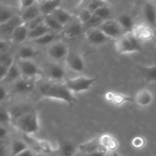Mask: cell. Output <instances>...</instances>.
Wrapping results in <instances>:
<instances>
[{"mask_svg":"<svg viewBox=\"0 0 156 156\" xmlns=\"http://www.w3.org/2000/svg\"><path fill=\"white\" fill-rule=\"evenodd\" d=\"M149 1L152 2H155V0H149Z\"/></svg>","mask_w":156,"mask_h":156,"instance_id":"obj_52","label":"cell"},{"mask_svg":"<svg viewBox=\"0 0 156 156\" xmlns=\"http://www.w3.org/2000/svg\"><path fill=\"white\" fill-rule=\"evenodd\" d=\"M8 133V129L5 127L4 125H0V140L3 141L7 137Z\"/></svg>","mask_w":156,"mask_h":156,"instance_id":"obj_48","label":"cell"},{"mask_svg":"<svg viewBox=\"0 0 156 156\" xmlns=\"http://www.w3.org/2000/svg\"><path fill=\"white\" fill-rule=\"evenodd\" d=\"M58 34H59L54 33V32L50 31L48 33L45 34L44 35L41 36V37L37 38V39L34 40L33 41L35 44L39 46H46L48 45V44H53V42H55L57 38Z\"/></svg>","mask_w":156,"mask_h":156,"instance_id":"obj_30","label":"cell"},{"mask_svg":"<svg viewBox=\"0 0 156 156\" xmlns=\"http://www.w3.org/2000/svg\"><path fill=\"white\" fill-rule=\"evenodd\" d=\"M37 146L41 150L44 151V152H50L51 151V146L47 141H38Z\"/></svg>","mask_w":156,"mask_h":156,"instance_id":"obj_41","label":"cell"},{"mask_svg":"<svg viewBox=\"0 0 156 156\" xmlns=\"http://www.w3.org/2000/svg\"><path fill=\"white\" fill-rule=\"evenodd\" d=\"M38 55V51L36 48L32 46H21L18 51V59H30Z\"/></svg>","mask_w":156,"mask_h":156,"instance_id":"obj_23","label":"cell"},{"mask_svg":"<svg viewBox=\"0 0 156 156\" xmlns=\"http://www.w3.org/2000/svg\"><path fill=\"white\" fill-rule=\"evenodd\" d=\"M16 62L23 78L34 79L42 76V70L34 61L30 59H18Z\"/></svg>","mask_w":156,"mask_h":156,"instance_id":"obj_5","label":"cell"},{"mask_svg":"<svg viewBox=\"0 0 156 156\" xmlns=\"http://www.w3.org/2000/svg\"><path fill=\"white\" fill-rule=\"evenodd\" d=\"M15 156H34V155L33 151L28 148V149H25V150L23 151V152H21V153H19L18 155Z\"/></svg>","mask_w":156,"mask_h":156,"instance_id":"obj_50","label":"cell"},{"mask_svg":"<svg viewBox=\"0 0 156 156\" xmlns=\"http://www.w3.org/2000/svg\"><path fill=\"white\" fill-rule=\"evenodd\" d=\"M12 123L10 111L3 105H0V125Z\"/></svg>","mask_w":156,"mask_h":156,"instance_id":"obj_35","label":"cell"},{"mask_svg":"<svg viewBox=\"0 0 156 156\" xmlns=\"http://www.w3.org/2000/svg\"><path fill=\"white\" fill-rule=\"evenodd\" d=\"M44 24L48 27L49 30L54 33H60L63 29V26L57 21L51 15H44Z\"/></svg>","mask_w":156,"mask_h":156,"instance_id":"obj_28","label":"cell"},{"mask_svg":"<svg viewBox=\"0 0 156 156\" xmlns=\"http://www.w3.org/2000/svg\"><path fill=\"white\" fill-rule=\"evenodd\" d=\"M134 36L141 42V41H153L155 36L152 27L147 24H135L133 28L131 30Z\"/></svg>","mask_w":156,"mask_h":156,"instance_id":"obj_11","label":"cell"},{"mask_svg":"<svg viewBox=\"0 0 156 156\" xmlns=\"http://www.w3.org/2000/svg\"><path fill=\"white\" fill-rule=\"evenodd\" d=\"M50 15H51L53 18H56L58 22L60 23L63 27L66 24H68L69 21H71L75 18V16H76V15H73L69 12H68V11L65 10V9H62L60 7L55 9Z\"/></svg>","mask_w":156,"mask_h":156,"instance_id":"obj_22","label":"cell"},{"mask_svg":"<svg viewBox=\"0 0 156 156\" xmlns=\"http://www.w3.org/2000/svg\"><path fill=\"white\" fill-rule=\"evenodd\" d=\"M132 145L136 148H142L145 145V139L141 136H136L133 139Z\"/></svg>","mask_w":156,"mask_h":156,"instance_id":"obj_42","label":"cell"},{"mask_svg":"<svg viewBox=\"0 0 156 156\" xmlns=\"http://www.w3.org/2000/svg\"><path fill=\"white\" fill-rule=\"evenodd\" d=\"M103 22L101 19L97 17L96 15H94V14H92V15L91 16V18H89L88 21H87L85 24H83V30L85 31V30H88L90 28H94V27H98L100 26V24Z\"/></svg>","mask_w":156,"mask_h":156,"instance_id":"obj_36","label":"cell"},{"mask_svg":"<svg viewBox=\"0 0 156 156\" xmlns=\"http://www.w3.org/2000/svg\"><path fill=\"white\" fill-rule=\"evenodd\" d=\"M92 14H94V15H96L97 17H98L100 19H101L102 21H105V20H108L111 18V8L109 7V5H105L102 6V7L99 8L97 10L94 11Z\"/></svg>","mask_w":156,"mask_h":156,"instance_id":"obj_34","label":"cell"},{"mask_svg":"<svg viewBox=\"0 0 156 156\" xmlns=\"http://www.w3.org/2000/svg\"><path fill=\"white\" fill-rule=\"evenodd\" d=\"M91 0H80L79 3L78 4L77 7H76V11L82 10V9H87L89 3L91 2Z\"/></svg>","mask_w":156,"mask_h":156,"instance_id":"obj_47","label":"cell"},{"mask_svg":"<svg viewBox=\"0 0 156 156\" xmlns=\"http://www.w3.org/2000/svg\"><path fill=\"white\" fill-rule=\"evenodd\" d=\"M36 156H42V155H36Z\"/></svg>","mask_w":156,"mask_h":156,"instance_id":"obj_54","label":"cell"},{"mask_svg":"<svg viewBox=\"0 0 156 156\" xmlns=\"http://www.w3.org/2000/svg\"><path fill=\"white\" fill-rule=\"evenodd\" d=\"M114 46L117 52L120 54H129L142 51L141 42L131 31L123 33L116 39Z\"/></svg>","mask_w":156,"mask_h":156,"instance_id":"obj_3","label":"cell"},{"mask_svg":"<svg viewBox=\"0 0 156 156\" xmlns=\"http://www.w3.org/2000/svg\"><path fill=\"white\" fill-rule=\"evenodd\" d=\"M65 62L68 68L76 73H82L85 69L83 56L76 51L69 50L65 58Z\"/></svg>","mask_w":156,"mask_h":156,"instance_id":"obj_7","label":"cell"},{"mask_svg":"<svg viewBox=\"0 0 156 156\" xmlns=\"http://www.w3.org/2000/svg\"><path fill=\"white\" fill-rule=\"evenodd\" d=\"M42 23H44V15H41V16L37 17V18L32 20L30 22L27 23V24H25L26 26H27V28H28V30H30V29H32L34 28V27H37V26L40 25V24H42Z\"/></svg>","mask_w":156,"mask_h":156,"instance_id":"obj_40","label":"cell"},{"mask_svg":"<svg viewBox=\"0 0 156 156\" xmlns=\"http://www.w3.org/2000/svg\"><path fill=\"white\" fill-rule=\"evenodd\" d=\"M108 2L106 0H91V2L89 3V5L87 7L89 12H91V13L94 12V11L97 10L99 8L102 7V6L105 5H108Z\"/></svg>","mask_w":156,"mask_h":156,"instance_id":"obj_39","label":"cell"},{"mask_svg":"<svg viewBox=\"0 0 156 156\" xmlns=\"http://www.w3.org/2000/svg\"><path fill=\"white\" fill-rule=\"evenodd\" d=\"M20 11L25 9L36 3V0H19Z\"/></svg>","mask_w":156,"mask_h":156,"instance_id":"obj_43","label":"cell"},{"mask_svg":"<svg viewBox=\"0 0 156 156\" xmlns=\"http://www.w3.org/2000/svg\"><path fill=\"white\" fill-rule=\"evenodd\" d=\"M39 93L43 98L61 101L70 107L73 106L77 101L75 94L62 82L53 81L44 82L39 86Z\"/></svg>","mask_w":156,"mask_h":156,"instance_id":"obj_1","label":"cell"},{"mask_svg":"<svg viewBox=\"0 0 156 156\" xmlns=\"http://www.w3.org/2000/svg\"><path fill=\"white\" fill-rule=\"evenodd\" d=\"M91 15H92V13H91V12H89L87 9H82V10L77 11V14H76V17L78 18V20L82 23V26H83V24H85V23L89 20V18H91Z\"/></svg>","mask_w":156,"mask_h":156,"instance_id":"obj_38","label":"cell"},{"mask_svg":"<svg viewBox=\"0 0 156 156\" xmlns=\"http://www.w3.org/2000/svg\"><path fill=\"white\" fill-rule=\"evenodd\" d=\"M68 45L62 41L54 42L49 47L47 50V54L55 61H61L65 59L66 56L69 51Z\"/></svg>","mask_w":156,"mask_h":156,"instance_id":"obj_9","label":"cell"},{"mask_svg":"<svg viewBox=\"0 0 156 156\" xmlns=\"http://www.w3.org/2000/svg\"><path fill=\"white\" fill-rule=\"evenodd\" d=\"M47 75L53 82H60L66 77V69L62 65L55 62L51 64L47 69Z\"/></svg>","mask_w":156,"mask_h":156,"instance_id":"obj_16","label":"cell"},{"mask_svg":"<svg viewBox=\"0 0 156 156\" xmlns=\"http://www.w3.org/2000/svg\"><path fill=\"white\" fill-rule=\"evenodd\" d=\"M62 0H45L44 3L39 5L41 15H47L51 14L55 9L59 7Z\"/></svg>","mask_w":156,"mask_h":156,"instance_id":"obj_27","label":"cell"},{"mask_svg":"<svg viewBox=\"0 0 156 156\" xmlns=\"http://www.w3.org/2000/svg\"><path fill=\"white\" fill-rule=\"evenodd\" d=\"M143 78L149 83L155 82L156 80V66L155 64L152 66H138Z\"/></svg>","mask_w":156,"mask_h":156,"instance_id":"obj_26","label":"cell"},{"mask_svg":"<svg viewBox=\"0 0 156 156\" xmlns=\"http://www.w3.org/2000/svg\"><path fill=\"white\" fill-rule=\"evenodd\" d=\"M76 147L70 142H64L60 146V153L62 156H73L76 152Z\"/></svg>","mask_w":156,"mask_h":156,"instance_id":"obj_33","label":"cell"},{"mask_svg":"<svg viewBox=\"0 0 156 156\" xmlns=\"http://www.w3.org/2000/svg\"><path fill=\"white\" fill-rule=\"evenodd\" d=\"M21 24H23V23L20 18L19 14L15 15L13 18L9 20L7 22L0 24V39L9 40V41L10 35L14 29Z\"/></svg>","mask_w":156,"mask_h":156,"instance_id":"obj_12","label":"cell"},{"mask_svg":"<svg viewBox=\"0 0 156 156\" xmlns=\"http://www.w3.org/2000/svg\"><path fill=\"white\" fill-rule=\"evenodd\" d=\"M50 30H49L48 27L42 23L40 25L34 27V28L28 30V34H27V40L30 41H34L35 39L41 37V36L44 35L45 34L48 33Z\"/></svg>","mask_w":156,"mask_h":156,"instance_id":"obj_29","label":"cell"},{"mask_svg":"<svg viewBox=\"0 0 156 156\" xmlns=\"http://www.w3.org/2000/svg\"><path fill=\"white\" fill-rule=\"evenodd\" d=\"M87 41L91 44L95 46L103 45L111 41V38L105 34L98 27L90 28L84 31Z\"/></svg>","mask_w":156,"mask_h":156,"instance_id":"obj_10","label":"cell"},{"mask_svg":"<svg viewBox=\"0 0 156 156\" xmlns=\"http://www.w3.org/2000/svg\"><path fill=\"white\" fill-rule=\"evenodd\" d=\"M28 28L25 24H21L15 27L12 33L11 34L9 41L14 44H21L27 40Z\"/></svg>","mask_w":156,"mask_h":156,"instance_id":"obj_18","label":"cell"},{"mask_svg":"<svg viewBox=\"0 0 156 156\" xmlns=\"http://www.w3.org/2000/svg\"><path fill=\"white\" fill-rule=\"evenodd\" d=\"M28 146L26 143L20 140H14L12 143L11 146V151H12V156H15L21 153V152L24 151L25 149H28Z\"/></svg>","mask_w":156,"mask_h":156,"instance_id":"obj_32","label":"cell"},{"mask_svg":"<svg viewBox=\"0 0 156 156\" xmlns=\"http://www.w3.org/2000/svg\"><path fill=\"white\" fill-rule=\"evenodd\" d=\"M42 156H51V155H47V154H46V155H42Z\"/></svg>","mask_w":156,"mask_h":156,"instance_id":"obj_53","label":"cell"},{"mask_svg":"<svg viewBox=\"0 0 156 156\" xmlns=\"http://www.w3.org/2000/svg\"><path fill=\"white\" fill-rule=\"evenodd\" d=\"M106 152H105L104 150H99L94 152H91V153L82 154V156H105Z\"/></svg>","mask_w":156,"mask_h":156,"instance_id":"obj_49","label":"cell"},{"mask_svg":"<svg viewBox=\"0 0 156 156\" xmlns=\"http://www.w3.org/2000/svg\"><path fill=\"white\" fill-rule=\"evenodd\" d=\"M18 14L19 12H18L17 9L13 6L4 4L0 2V24L7 22Z\"/></svg>","mask_w":156,"mask_h":156,"instance_id":"obj_21","label":"cell"},{"mask_svg":"<svg viewBox=\"0 0 156 156\" xmlns=\"http://www.w3.org/2000/svg\"><path fill=\"white\" fill-rule=\"evenodd\" d=\"M97 79L98 77L81 76L66 79L64 84L73 94H79L89 91L96 82Z\"/></svg>","mask_w":156,"mask_h":156,"instance_id":"obj_4","label":"cell"},{"mask_svg":"<svg viewBox=\"0 0 156 156\" xmlns=\"http://www.w3.org/2000/svg\"><path fill=\"white\" fill-rule=\"evenodd\" d=\"M41 15H41L39 5L37 3L30 6V7L27 8V9H23L19 13V16L23 24H27V23L32 21V20L41 16Z\"/></svg>","mask_w":156,"mask_h":156,"instance_id":"obj_17","label":"cell"},{"mask_svg":"<svg viewBox=\"0 0 156 156\" xmlns=\"http://www.w3.org/2000/svg\"><path fill=\"white\" fill-rule=\"evenodd\" d=\"M15 57L9 51L1 52L0 53V65L9 66L14 62Z\"/></svg>","mask_w":156,"mask_h":156,"instance_id":"obj_37","label":"cell"},{"mask_svg":"<svg viewBox=\"0 0 156 156\" xmlns=\"http://www.w3.org/2000/svg\"><path fill=\"white\" fill-rule=\"evenodd\" d=\"M15 126L23 133L28 136L35 135L40 130L39 115L34 111H29L13 122Z\"/></svg>","mask_w":156,"mask_h":156,"instance_id":"obj_2","label":"cell"},{"mask_svg":"<svg viewBox=\"0 0 156 156\" xmlns=\"http://www.w3.org/2000/svg\"><path fill=\"white\" fill-rule=\"evenodd\" d=\"M12 84H13V91L18 94L30 92L35 88V81L34 79L21 77Z\"/></svg>","mask_w":156,"mask_h":156,"instance_id":"obj_14","label":"cell"},{"mask_svg":"<svg viewBox=\"0 0 156 156\" xmlns=\"http://www.w3.org/2000/svg\"><path fill=\"white\" fill-rule=\"evenodd\" d=\"M8 98V91L5 87L0 85V102H3Z\"/></svg>","mask_w":156,"mask_h":156,"instance_id":"obj_45","label":"cell"},{"mask_svg":"<svg viewBox=\"0 0 156 156\" xmlns=\"http://www.w3.org/2000/svg\"><path fill=\"white\" fill-rule=\"evenodd\" d=\"M154 95L152 91L147 88H142L136 93L133 101L138 106L146 108L151 105L153 102Z\"/></svg>","mask_w":156,"mask_h":156,"instance_id":"obj_13","label":"cell"},{"mask_svg":"<svg viewBox=\"0 0 156 156\" xmlns=\"http://www.w3.org/2000/svg\"><path fill=\"white\" fill-rule=\"evenodd\" d=\"M32 110L29 109V108L25 105H18L15 106V108H12V110H9L11 114V117H12V122L13 123L16 119L18 117L22 116L23 114H26V113L31 111Z\"/></svg>","mask_w":156,"mask_h":156,"instance_id":"obj_31","label":"cell"},{"mask_svg":"<svg viewBox=\"0 0 156 156\" xmlns=\"http://www.w3.org/2000/svg\"><path fill=\"white\" fill-rule=\"evenodd\" d=\"M9 66H10V65H0V82L4 80Z\"/></svg>","mask_w":156,"mask_h":156,"instance_id":"obj_46","label":"cell"},{"mask_svg":"<svg viewBox=\"0 0 156 156\" xmlns=\"http://www.w3.org/2000/svg\"><path fill=\"white\" fill-rule=\"evenodd\" d=\"M77 149L82 154L91 153V152H94L99 150H104L107 152L101 146L99 137H95V138L91 139V140H88V141L85 142V143H82V144L79 145Z\"/></svg>","mask_w":156,"mask_h":156,"instance_id":"obj_19","label":"cell"},{"mask_svg":"<svg viewBox=\"0 0 156 156\" xmlns=\"http://www.w3.org/2000/svg\"><path fill=\"white\" fill-rule=\"evenodd\" d=\"M143 15L147 24L151 27H155L156 24V10L154 2L149 1L143 6Z\"/></svg>","mask_w":156,"mask_h":156,"instance_id":"obj_20","label":"cell"},{"mask_svg":"<svg viewBox=\"0 0 156 156\" xmlns=\"http://www.w3.org/2000/svg\"><path fill=\"white\" fill-rule=\"evenodd\" d=\"M83 32V26L82 23L75 16L71 21L64 26L60 34H62V36L66 39L72 40L79 37Z\"/></svg>","mask_w":156,"mask_h":156,"instance_id":"obj_8","label":"cell"},{"mask_svg":"<svg viewBox=\"0 0 156 156\" xmlns=\"http://www.w3.org/2000/svg\"><path fill=\"white\" fill-rule=\"evenodd\" d=\"M22 76H21L19 68H18V65H17L16 59H15L14 62L10 65V66L9 67V69H8L7 73H6V76L3 81L5 82L13 83L14 82H15V81L18 80V79H19Z\"/></svg>","mask_w":156,"mask_h":156,"instance_id":"obj_24","label":"cell"},{"mask_svg":"<svg viewBox=\"0 0 156 156\" xmlns=\"http://www.w3.org/2000/svg\"><path fill=\"white\" fill-rule=\"evenodd\" d=\"M98 28L111 40L117 39L123 34V30L117 20L113 19V18L104 21L100 24Z\"/></svg>","mask_w":156,"mask_h":156,"instance_id":"obj_6","label":"cell"},{"mask_svg":"<svg viewBox=\"0 0 156 156\" xmlns=\"http://www.w3.org/2000/svg\"><path fill=\"white\" fill-rule=\"evenodd\" d=\"M116 20L117 21L118 24H120L123 33L131 31L132 29L133 28L134 25H135L133 17L131 15H128V14L120 15Z\"/></svg>","mask_w":156,"mask_h":156,"instance_id":"obj_25","label":"cell"},{"mask_svg":"<svg viewBox=\"0 0 156 156\" xmlns=\"http://www.w3.org/2000/svg\"><path fill=\"white\" fill-rule=\"evenodd\" d=\"M110 156H120V155H119V154L117 153V152H111V155H110Z\"/></svg>","mask_w":156,"mask_h":156,"instance_id":"obj_51","label":"cell"},{"mask_svg":"<svg viewBox=\"0 0 156 156\" xmlns=\"http://www.w3.org/2000/svg\"><path fill=\"white\" fill-rule=\"evenodd\" d=\"M105 98L108 102L117 105V106H120V105H123L133 101L130 96L114 91H107L105 94Z\"/></svg>","mask_w":156,"mask_h":156,"instance_id":"obj_15","label":"cell"},{"mask_svg":"<svg viewBox=\"0 0 156 156\" xmlns=\"http://www.w3.org/2000/svg\"><path fill=\"white\" fill-rule=\"evenodd\" d=\"M11 42L9 40L0 39V53L1 52L8 51L9 47H10Z\"/></svg>","mask_w":156,"mask_h":156,"instance_id":"obj_44","label":"cell"}]
</instances>
